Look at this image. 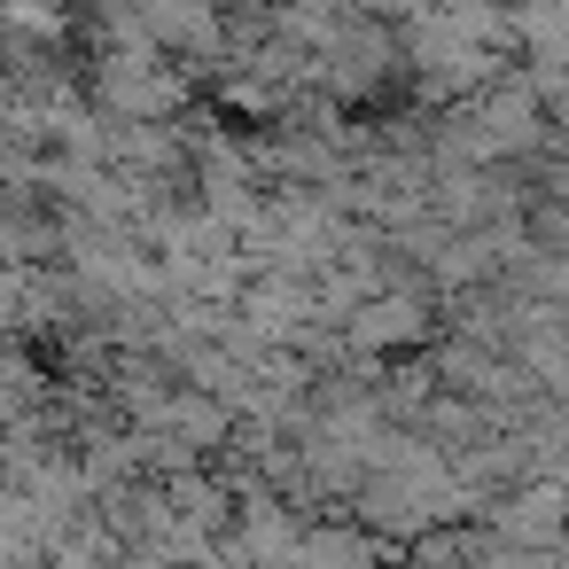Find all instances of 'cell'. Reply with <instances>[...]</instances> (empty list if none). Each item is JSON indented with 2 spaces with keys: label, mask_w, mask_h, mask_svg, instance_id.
Returning <instances> with one entry per match:
<instances>
[{
  "label": "cell",
  "mask_w": 569,
  "mask_h": 569,
  "mask_svg": "<svg viewBox=\"0 0 569 569\" xmlns=\"http://www.w3.org/2000/svg\"><path fill=\"white\" fill-rule=\"evenodd\" d=\"M413 328H421V320H413V305H406V297L367 305V312L351 320V336H359V343H398V336H413Z\"/></svg>",
  "instance_id": "obj_2"
},
{
  "label": "cell",
  "mask_w": 569,
  "mask_h": 569,
  "mask_svg": "<svg viewBox=\"0 0 569 569\" xmlns=\"http://www.w3.org/2000/svg\"><path fill=\"white\" fill-rule=\"evenodd\" d=\"M289 569H375V546L351 538V530H320V538L289 546Z\"/></svg>",
  "instance_id": "obj_1"
}]
</instances>
